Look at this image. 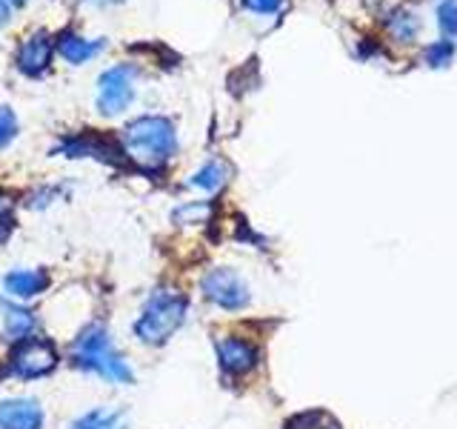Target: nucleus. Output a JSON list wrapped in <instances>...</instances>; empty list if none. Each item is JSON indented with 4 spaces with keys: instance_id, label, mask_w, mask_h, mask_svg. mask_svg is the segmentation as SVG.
<instances>
[{
    "instance_id": "1",
    "label": "nucleus",
    "mask_w": 457,
    "mask_h": 429,
    "mask_svg": "<svg viewBox=\"0 0 457 429\" xmlns=\"http://www.w3.org/2000/svg\"><path fill=\"white\" fill-rule=\"evenodd\" d=\"M120 147L126 157H132L143 169L163 166L171 155L178 152V132L175 123L161 114H143L123 129Z\"/></svg>"
},
{
    "instance_id": "2",
    "label": "nucleus",
    "mask_w": 457,
    "mask_h": 429,
    "mask_svg": "<svg viewBox=\"0 0 457 429\" xmlns=\"http://www.w3.org/2000/svg\"><path fill=\"white\" fill-rule=\"evenodd\" d=\"M71 364L112 383H135L132 366L120 352H114L104 324H89L75 338V343H71Z\"/></svg>"
},
{
    "instance_id": "3",
    "label": "nucleus",
    "mask_w": 457,
    "mask_h": 429,
    "mask_svg": "<svg viewBox=\"0 0 457 429\" xmlns=\"http://www.w3.org/2000/svg\"><path fill=\"white\" fill-rule=\"evenodd\" d=\"M189 312V298L171 290H157L143 304L135 321V338L146 347H163L178 332Z\"/></svg>"
},
{
    "instance_id": "4",
    "label": "nucleus",
    "mask_w": 457,
    "mask_h": 429,
    "mask_svg": "<svg viewBox=\"0 0 457 429\" xmlns=\"http://www.w3.org/2000/svg\"><path fill=\"white\" fill-rule=\"evenodd\" d=\"M57 361H61V355H57L54 343L49 338L32 335L21 343H14V349L9 352L0 375L14 378V381H37V378L52 375L57 369Z\"/></svg>"
},
{
    "instance_id": "5",
    "label": "nucleus",
    "mask_w": 457,
    "mask_h": 429,
    "mask_svg": "<svg viewBox=\"0 0 457 429\" xmlns=\"http://www.w3.org/2000/svg\"><path fill=\"white\" fill-rule=\"evenodd\" d=\"M200 292H204V298L212 300L214 307H220L226 312H237L243 307H249V300H252L246 281L228 266L209 269L204 281H200Z\"/></svg>"
},
{
    "instance_id": "6",
    "label": "nucleus",
    "mask_w": 457,
    "mask_h": 429,
    "mask_svg": "<svg viewBox=\"0 0 457 429\" xmlns=\"http://www.w3.org/2000/svg\"><path fill=\"white\" fill-rule=\"evenodd\" d=\"M135 69L132 66H112L106 69L97 80V112L106 114V118H114L129 109L135 97Z\"/></svg>"
},
{
    "instance_id": "7",
    "label": "nucleus",
    "mask_w": 457,
    "mask_h": 429,
    "mask_svg": "<svg viewBox=\"0 0 457 429\" xmlns=\"http://www.w3.org/2000/svg\"><path fill=\"white\" fill-rule=\"evenodd\" d=\"M214 349H218L220 369L226 372V375H232V378L246 375V372H252L257 364H261V349H257L254 343L246 341V338H235V335L220 338Z\"/></svg>"
},
{
    "instance_id": "8",
    "label": "nucleus",
    "mask_w": 457,
    "mask_h": 429,
    "mask_svg": "<svg viewBox=\"0 0 457 429\" xmlns=\"http://www.w3.org/2000/svg\"><path fill=\"white\" fill-rule=\"evenodd\" d=\"M43 407L35 398L0 400V429H43Z\"/></svg>"
},
{
    "instance_id": "9",
    "label": "nucleus",
    "mask_w": 457,
    "mask_h": 429,
    "mask_svg": "<svg viewBox=\"0 0 457 429\" xmlns=\"http://www.w3.org/2000/svg\"><path fill=\"white\" fill-rule=\"evenodd\" d=\"M63 155L69 157H100V161L106 164H123V147L120 143H114L109 138H100V135H80V138H69L63 143Z\"/></svg>"
},
{
    "instance_id": "10",
    "label": "nucleus",
    "mask_w": 457,
    "mask_h": 429,
    "mask_svg": "<svg viewBox=\"0 0 457 429\" xmlns=\"http://www.w3.org/2000/svg\"><path fill=\"white\" fill-rule=\"evenodd\" d=\"M49 272L46 269H12L4 275V290L14 300H32L49 290Z\"/></svg>"
},
{
    "instance_id": "11",
    "label": "nucleus",
    "mask_w": 457,
    "mask_h": 429,
    "mask_svg": "<svg viewBox=\"0 0 457 429\" xmlns=\"http://www.w3.org/2000/svg\"><path fill=\"white\" fill-rule=\"evenodd\" d=\"M52 63V38L46 32H37L32 38L23 40V46L18 52V66L23 75L29 78H40L43 72Z\"/></svg>"
},
{
    "instance_id": "12",
    "label": "nucleus",
    "mask_w": 457,
    "mask_h": 429,
    "mask_svg": "<svg viewBox=\"0 0 457 429\" xmlns=\"http://www.w3.org/2000/svg\"><path fill=\"white\" fill-rule=\"evenodd\" d=\"M0 312H4V335H6V341L21 343V341L35 335V329H37L35 312H29L21 304H6V300H0Z\"/></svg>"
},
{
    "instance_id": "13",
    "label": "nucleus",
    "mask_w": 457,
    "mask_h": 429,
    "mask_svg": "<svg viewBox=\"0 0 457 429\" xmlns=\"http://www.w3.org/2000/svg\"><path fill=\"white\" fill-rule=\"evenodd\" d=\"M100 49H104V43H89V40H83L71 32H63L61 38H57V52H61L69 63H86Z\"/></svg>"
},
{
    "instance_id": "14",
    "label": "nucleus",
    "mask_w": 457,
    "mask_h": 429,
    "mask_svg": "<svg viewBox=\"0 0 457 429\" xmlns=\"http://www.w3.org/2000/svg\"><path fill=\"white\" fill-rule=\"evenodd\" d=\"M69 429H126V415L123 412H109V409H92L83 418L71 421Z\"/></svg>"
},
{
    "instance_id": "15",
    "label": "nucleus",
    "mask_w": 457,
    "mask_h": 429,
    "mask_svg": "<svg viewBox=\"0 0 457 429\" xmlns=\"http://www.w3.org/2000/svg\"><path fill=\"white\" fill-rule=\"evenodd\" d=\"M226 181H228V166H226L223 161H218V157H214V161H209L204 169H197V172H195L189 183L197 186V189L218 192Z\"/></svg>"
},
{
    "instance_id": "16",
    "label": "nucleus",
    "mask_w": 457,
    "mask_h": 429,
    "mask_svg": "<svg viewBox=\"0 0 457 429\" xmlns=\"http://www.w3.org/2000/svg\"><path fill=\"white\" fill-rule=\"evenodd\" d=\"M389 32L395 40H403V43H411L414 38H418L420 32V21L414 18L411 12H395L392 18H389Z\"/></svg>"
},
{
    "instance_id": "17",
    "label": "nucleus",
    "mask_w": 457,
    "mask_h": 429,
    "mask_svg": "<svg viewBox=\"0 0 457 429\" xmlns=\"http://www.w3.org/2000/svg\"><path fill=\"white\" fill-rule=\"evenodd\" d=\"M286 429H340L337 418H332L323 409H312V412H300L286 424Z\"/></svg>"
},
{
    "instance_id": "18",
    "label": "nucleus",
    "mask_w": 457,
    "mask_h": 429,
    "mask_svg": "<svg viewBox=\"0 0 457 429\" xmlns=\"http://www.w3.org/2000/svg\"><path fill=\"white\" fill-rule=\"evenodd\" d=\"M452 57H454V43L452 40H435V43H428L426 52H423V61L432 66V69H443V66H449L452 63Z\"/></svg>"
},
{
    "instance_id": "19",
    "label": "nucleus",
    "mask_w": 457,
    "mask_h": 429,
    "mask_svg": "<svg viewBox=\"0 0 457 429\" xmlns=\"http://www.w3.org/2000/svg\"><path fill=\"white\" fill-rule=\"evenodd\" d=\"M437 26H440V32L446 35V40H452L457 35V0H440Z\"/></svg>"
},
{
    "instance_id": "20",
    "label": "nucleus",
    "mask_w": 457,
    "mask_h": 429,
    "mask_svg": "<svg viewBox=\"0 0 457 429\" xmlns=\"http://www.w3.org/2000/svg\"><path fill=\"white\" fill-rule=\"evenodd\" d=\"M18 135V118L9 106H0V149H6Z\"/></svg>"
},
{
    "instance_id": "21",
    "label": "nucleus",
    "mask_w": 457,
    "mask_h": 429,
    "mask_svg": "<svg viewBox=\"0 0 457 429\" xmlns=\"http://www.w3.org/2000/svg\"><path fill=\"white\" fill-rule=\"evenodd\" d=\"M212 206L209 204H186L175 212V221L178 223H204L209 218Z\"/></svg>"
},
{
    "instance_id": "22",
    "label": "nucleus",
    "mask_w": 457,
    "mask_h": 429,
    "mask_svg": "<svg viewBox=\"0 0 457 429\" xmlns=\"http://www.w3.org/2000/svg\"><path fill=\"white\" fill-rule=\"evenodd\" d=\"M246 4V9L257 12V14H271V12H278L283 0H243Z\"/></svg>"
},
{
    "instance_id": "23",
    "label": "nucleus",
    "mask_w": 457,
    "mask_h": 429,
    "mask_svg": "<svg viewBox=\"0 0 457 429\" xmlns=\"http://www.w3.org/2000/svg\"><path fill=\"white\" fill-rule=\"evenodd\" d=\"M12 229H14V221L6 218V214H0V243H6V238L12 235Z\"/></svg>"
},
{
    "instance_id": "24",
    "label": "nucleus",
    "mask_w": 457,
    "mask_h": 429,
    "mask_svg": "<svg viewBox=\"0 0 457 429\" xmlns=\"http://www.w3.org/2000/svg\"><path fill=\"white\" fill-rule=\"evenodd\" d=\"M12 18V6H9V0H0V26L9 23Z\"/></svg>"
},
{
    "instance_id": "25",
    "label": "nucleus",
    "mask_w": 457,
    "mask_h": 429,
    "mask_svg": "<svg viewBox=\"0 0 457 429\" xmlns=\"http://www.w3.org/2000/svg\"><path fill=\"white\" fill-rule=\"evenodd\" d=\"M6 209H9V195L0 192V214H6Z\"/></svg>"
},
{
    "instance_id": "26",
    "label": "nucleus",
    "mask_w": 457,
    "mask_h": 429,
    "mask_svg": "<svg viewBox=\"0 0 457 429\" xmlns=\"http://www.w3.org/2000/svg\"><path fill=\"white\" fill-rule=\"evenodd\" d=\"M9 4H18L21 6V4H26V0H9Z\"/></svg>"
}]
</instances>
